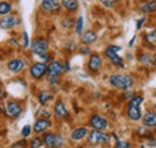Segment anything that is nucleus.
Here are the masks:
<instances>
[{
  "label": "nucleus",
  "mask_w": 156,
  "mask_h": 148,
  "mask_svg": "<svg viewBox=\"0 0 156 148\" xmlns=\"http://www.w3.org/2000/svg\"><path fill=\"white\" fill-rule=\"evenodd\" d=\"M109 82L115 88H119V89H129L132 86L133 80L129 75H113V76L109 77Z\"/></svg>",
  "instance_id": "1"
},
{
  "label": "nucleus",
  "mask_w": 156,
  "mask_h": 148,
  "mask_svg": "<svg viewBox=\"0 0 156 148\" xmlns=\"http://www.w3.org/2000/svg\"><path fill=\"white\" fill-rule=\"evenodd\" d=\"M143 102V96H135L131 101H130V105H129V109H127V116L130 119L132 120H138L140 119V110H139V106L140 104Z\"/></svg>",
  "instance_id": "2"
},
{
  "label": "nucleus",
  "mask_w": 156,
  "mask_h": 148,
  "mask_svg": "<svg viewBox=\"0 0 156 148\" xmlns=\"http://www.w3.org/2000/svg\"><path fill=\"white\" fill-rule=\"evenodd\" d=\"M121 50V47H118V46H109L106 48L105 51V54L106 57L111 60L112 64L120 66V68H124V63H122V59L118 56V52Z\"/></svg>",
  "instance_id": "3"
},
{
  "label": "nucleus",
  "mask_w": 156,
  "mask_h": 148,
  "mask_svg": "<svg viewBox=\"0 0 156 148\" xmlns=\"http://www.w3.org/2000/svg\"><path fill=\"white\" fill-rule=\"evenodd\" d=\"M47 48H48V42H47V40H44L42 37L35 39L31 43V52L34 54H37V56L44 54Z\"/></svg>",
  "instance_id": "4"
},
{
  "label": "nucleus",
  "mask_w": 156,
  "mask_h": 148,
  "mask_svg": "<svg viewBox=\"0 0 156 148\" xmlns=\"http://www.w3.org/2000/svg\"><path fill=\"white\" fill-rule=\"evenodd\" d=\"M109 141V136L103 134L102 131L94 130L89 134V142L91 145H100V143H106Z\"/></svg>",
  "instance_id": "5"
},
{
  "label": "nucleus",
  "mask_w": 156,
  "mask_h": 148,
  "mask_svg": "<svg viewBox=\"0 0 156 148\" xmlns=\"http://www.w3.org/2000/svg\"><path fill=\"white\" fill-rule=\"evenodd\" d=\"M47 72H48V66L46 64H43V63H35L30 68V74L36 80L42 78Z\"/></svg>",
  "instance_id": "6"
},
{
  "label": "nucleus",
  "mask_w": 156,
  "mask_h": 148,
  "mask_svg": "<svg viewBox=\"0 0 156 148\" xmlns=\"http://www.w3.org/2000/svg\"><path fill=\"white\" fill-rule=\"evenodd\" d=\"M90 124L91 127L95 130H98V131H102V130L107 129V120L102 117V116H98V114H94L90 119Z\"/></svg>",
  "instance_id": "7"
},
{
  "label": "nucleus",
  "mask_w": 156,
  "mask_h": 148,
  "mask_svg": "<svg viewBox=\"0 0 156 148\" xmlns=\"http://www.w3.org/2000/svg\"><path fill=\"white\" fill-rule=\"evenodd\" d=\"M6 112H7V114H9L10 117L16 118V117H18L20 114L22 107H20V105L17 101H11V102H9L7 106H6Z\"/></svg>",
  "instance_id": "8"
},
{
  "label": "nucleus",
  "mask_w": 156,
  "mask_h": 148,
  "mask_svg": "<svg viewBox=\"0 0 156 148\" xmlns=\"http://www.w3.org/2000/svg\"><path fill=\"white\" fill-rule=\"evenodd\" d=\"M102 66V59L98 54H93L90 56V59H89V63H88V68L94 71V72H98V70L101 69Z\"/></svg>",
  "instance_id": "9"
},
{
  "label": "nucleus",
  "mask_w": 156,
  "mask_h": 148,
  "mask_svg": "<svg viewBox=\"0 0 156 148\" xmlns=\"http://www.w3.org/2000/svg\"><path fill=\"white\" fill-rule=\"evenodd\" d=\"M51 122L48 120V119H46V118H41V119H37V122L35 123V125H34V131L36 132V134H41V132H44L47 129H49L51 128Z\"/></svg>",
  "instance_id": "10"
},
{
  "label": "nucleus",
  "mask_w": 156,
  "mask_h": 148,
  "mask_svg": "<svg viewBox=\"0 0 156 148\" xmlns=\"http://www.w3.org/2000/svg\"><path fill=\"white\" fill-rule=\"evenodd\" d=\"M143 124L148 128H154L156 127V113L155 112H147L143 117Z\"/></svg>",
  "instance_id": "11"
},
{
  "label": "nucleus",
  "mask_w": 156,
  "mask_h": 148,
  "mask_svg": "<svg viewBox=\"0 0 156 148\" xmlns=\"http://www.w3.org/2000/svg\"><path fill=\"white\" fill-rule=\"evenodd\" d=\"M42 7L46 11L53 12V11H58L60 4L58 0H42Z\"/></svg>",
  "instance_id": "12"
},
{
  "label": "nucleus",
  "mask_w": 156,
  "mask_h": 148,
  "mask_svg": "<svg viewBox=\"0 0 156 148\" xmlns=\"http://www.w3.org/2000/svg\"><path fill=\"white\" fill-rule=\"evenodd\" d=\"M64 66L59 63V61H52L48 66V75H52V76H58L59 74H61L64 71Z\"/></svg>",
  "instance_id": "13"
},
{
  "label": "nucleus",
  "mask_w": 156,
  "mask_h": 148,
  "mask_svg": "<svg viewBox=\"0 0 156 148\" xmlns=\"http://www.w3.org/2000/svg\"><path fill=\"white\" fill-rule=\"evenodd\" d=\"M42 139H43V143L46 146H48V147L51 148L57 147V134L47 132V134H44V136Z\"/></svg>",
  "instance_id": "14"
},
{
  "label": "nucleus",
  "mask_w": 156,
  "mask_h": 148,
  "mask_svg": "<svg viewBox=\"0 0 156 148\" xmlns=\"http://www.w3.org/2000/svg\"><path fill=\"white\" fill-rule=\"evenodd\" d=\"M23 66H24V64H23V61H22L20 59H12V60L7 64L9 70L12 71V72H20V70L23 69Z\"/></svg>",
  "instance_id": "15"
},
{
  "label": "nucleus",
  "mask_w": 156,
  "mask_h": 148,
  "mask_svg": "<svg viewBox=\"0 0 156 148\" xmlns=\"http://www.w3.org/2000/svg\"><path fill=\"white\" fill-rule=\"evenodd\" d=\"M15 24H16V18L11 17V16H5L0 20V28H2V29H10Z\"/></svg>",
  "instance_id": "16"
},
{
  "label": "nucleus",
  "mask_w": 156,
  "mask_h": 148,
  "mask_svg": "<svg viewBox=\"0 0 156 148\" xmlns=\"http://www.w3.org/2000/svg\"><path fill=\"white\" fill-rule=\"evenodd\" d=\"M98 39V35L93 30H88L82 35V42L83 43H93Z\"/></svg>",
  "instance_id": "17"
},
{
  "label": "nucleus",
  "mask_w": 156,
  "mask_h": 148,
  "mask_svg": "<svg viewBox=\"0 0 156 148\" xmlns=\"http://www.w3.org/2000/svg\"><path fill=\"white\" fill-rule=\"evenodd\" d=\"M54 112H55V114L58 117H67V114H69V112H67V110H66V107H65V105H64L62 101H58L55 104Z\"/></svg>",
  "instance_id": "18"
},
{
  "label": "nucleus",
  "mask_w": 156,
  "mask_h": 148,
  "mask_svg": "<svg viewBox=\"0 0 156 148\" xmlns=\"http://www.w3.org/2000/svg\"><path fill=\"white\" fill-rule=\"evenodd\" d=\"M87 134H88L87 129L83 128V127H80V128H77V129H75L72 131L71 137H72V140H75V141H79V140H82Z\"/></svg>",
  "instance_id": "19"
},
{
  "label": "nucleus",
  "mask_w": 156,
  "mask_h": 148,
  "mask_svg": "<svg viewBox=\"0 0 156 148\" xmlns=\"http://www.w3.org/2000/svg\"><path fill=\"white\" fill-rule=\"evenodd\" d=\"M61 4L69 11H75V10H77L78 7L77 0H61Z\"/></svg>",
  "instance_id": "20"
},
{
  "label": "nucleus",
  "mask_w": 156,
  "mask_h": 148,
  "mask_svg": "<svg viewBox=\"0 0 156 148\" xmlns=\"http://www.w3.org/2000/svg\"><path fill=\"white\" fill-rule=\"evenodd\" d=\"M139 61H140L142 64H144V65L153 66L155 60H154V58L150 56V54H148V53H143L142 56L139 57Z\"/></svg>",
  "instance_id": "21"
},
{
  "label": "nucleus",
  "mask_w": 156,
  "mask_h": 148,
  "mask_svg": "<svg viewBox=\"0 0 156 148\" xmlns=\"http://www.w3.org/2000/svg\"><path fill=\"white\" fill-rule=\"evenodd\" d=\"M140 11L142 12H154V11H156V0H153V1H149V2L144 4L140 7Z\"/></svg>",
  "instance_id": "22"
},
{
  "label": "nucleus",
  "mask_w": 156,
  "mask_h": 148,
  "mask_svg": "<svg viewBox=\"0 0 156 148\" xmlns=\"http://www.w3.org/2000/svg\"><path fill=\"white\" fill-rule=\"evenodd\" d=\"M145 40L150 45H156V30H151L145 34Z\"/></svg>",
  "instance_id": "23"
},
{
  "label": "nucleus",
  "mask_w": 156,
  "mask_h": 148,
  "mask_svg": "<svg viewBox=\"0 0 156 148\" xmlns=\"http://www.w3.org/2000/svg\"><path fill=\"white\" fill-rule=\"evenodd\" d=\"M11 11V5L6 1L0 2V15H6Z\"/></svg>",
  "instance_id": "24"
},
{
  "label": "nucleus",
  "mask_w": 156,
  "mask_h": 148,
  "mask_svg": "<svg viewBox=\"0 0 156 148\" xmlns=\"http://www.w3.org/2000/svg\"><path fill=\"white\" fill-rule=\"evenodd\" d=\"M51 99H52V94H51V93H48V92L40 93L39 100L41 104H46V102H47L48 100H51Z\"/></svg>",
  "instance_id": "25"
},
{
  "label": "nucleus",
  "mask_w": 156,
  "mask_h": 148,
  "mask_svg": "<svg viewBox=\"0 0 156 148\" xmlns=\"http://www.w3.org/2000/svg\"><path fill=\"white\" fill-rule=\"evenodd\" d=\"M43 145V140H41L40 137H34L30 142V147L31 148H41Z\"/></svg>",
  "instance_id": "26"
},
{
  "label": "nucleus",
  "mask_w": 156,
  "mask_h": 148,
  "mask_svg": "<svg viewBox=\"0 0 156 148\" xmlns=\"http://www.w3.org/2000/svg\"><path fill=\"white\" fill-rule=\"evenodd\" d=\"M102 5H105L106 7H112L117 4V0H98Z\"/></svg>",
  "instance_id": "27"
},
{
  "label": "nucleus",
  "mask_w": 156,
  "mask_h": 148,
  "mask_svg": "<svg viewBox=\"0 0 156 148\" xmlns=\"http://www.w3.org/2000/svg\"><path fill=\"white\" fill-rule=\"evenodd\" d=\"M82 29H83V17H79L77 19V24H76V33L80 34L82 33Z\"/></svg>",
  "instance_id": "28"
},
{
  "label": "nucleus",
  "mask_w": 156,
  "mask_h": 148,
  "mask_svg": "<svg viewBox=\"0 0 156 148\" xmlns=\"http://www.w3.org/2000/svg\"><path fill=\"white\" fill-rule=\"evenodd\" d=\"M138 132H139L140 135L145 136V137H150V136H151V132L148 129H145V128H138Z\"/></svg>",
  "instance_id": "29"
},
{
  "label": "nucleus",
  "mask_w": 156,
  "mask_h": 148,
  "mask_svg": "<svg viewBox=\"0 0 156 148\" xmlns=\"http://www.w3.org/2000/svg\"><path fill=\"white\" fill-rule=\"evenodd\" d=\"M117 148H130V143L120 141L119 139H117Z\"/></svg>",
  "instance_id": "30"
},
{
  "label": "nucleus",
  "mask_w": 156,
  "mask_h": 148,
  "mask_svg": "<svg viewBox=\"0 0 156 148\" xmlns=\"http://www.w3.org/2000/svg\"><path fill=\"white\" fill-rule=\"evenodd\" d=\"M30 125H25L23 129H22V136L23 137H28L30 135Z\"/></svg>",
  "instance_id": "31"
},
{
  "label": "nucleus",
  "mask_w": 156,
  "mask_h": 148,
  "mask_svg": "<svg viewBox=\"0 0 156 148\" xmlns=\"http://www.w3.org/2000/svg\"><path fill=\"white\" fill-rule=\"evenodd\" d=\"M25 146H27V141H25V140H22L20 142L15 143V145L12 146V148H25Z\"/></svg>",
  "instance_id": "32"
},
{
  "label": "nucleus",
  "mask_w": 156,
  "mask_h": 148,
  "mask_svg": "<svg viewBox=\"0 0 156 148\" xmlns=\"http://www.w3.org/2000/svg\"><path fill=\"white\" fill-rule=\"evenodd\" d=\"M47 80H48V82H49V83H57V82H58V76H52V75H48Z\"/></svg>",
  "instance_id": "33"
},
{
  "label": "nucleus",
  "mask_w": 156,
  "mask_h": 148,
  "mask_svg": "<svg viewBox=\"0 0 156 148\" xmlns=\"http://www.w3.org/2000/svg\"><path fill=\"white\" fill-rule=\"evenodd\" d=\"M23 39H24V47H28L29 46V37H28V33L27 31H24L23 33Z\"/></svg>",
  "instance_id": "34"
},
{
  "label": "nucleus",
  "mask_w": 156,
  "mask_h": 148,
  "mask_svg": "<svg viewBox=\"0 0 156 148\" xmlns=\"http://www.w3.org/2000/svg\"><path fill=\"white\" fill-rule=\"evenodd\" d=\"M144 20H145L144 17H142L140 19H138V20H137V30H139V29H140V27H142V24H143V22H144Z\"/></svg>",
  "instance_id": "35"
},
{
  "label": "nucleus",
  "mask_w": 156,
  "mask_h": 148,
  "mask_svg": "<svg viewBox=\"0 0 156 148\" xmlns=\"http://www.w3.org/2000/svg\"><path fill=\"white\" fill-rule=\"evenodd\" d=\"M80 52L83 54H88L90 52V48H88V47H80Z\"/></svg>",
  "instance_id": "36"
},
{
  "label": "nucleus",
  "mask_w": 156,
  "mask_h": 148,
  "mask_svg": "<svg viewBox=\"0 0 156 148\" xmlns=\"http://www.w3.org/2000/svg\"><path fill=\"white\" fill-rule=\"evenodd\" d=\"M124 98H126V99H129V100H132V99H133V94H132V93H125V94H124Z\"/></svg>",
  "instance_id": "37"
},
{
  "label": "nucleus",
  "mask_w": 156,
  "mask_h": 148,
  "mask_svg": "<svg viewBox=\"0 0 156 148\" xmlns=\"http://www.w3.org/2000/svg\"><path fill=\"white\" fill-rule=\"evenodd\" d=\"M135 40H136V36L132 37V40L129 42V47H132V46H133V42H135Z\"/></svg>",
  "instance_id": "38"
},
{
  "label": "nucleus",
  "mask_w": 156,
  "mask_h": 148,
  "mask_svg": "<svg viewBox=\"0 0 156 148\" xmlns=\"http://www.w3.org/2000/svg\"><path fill=\"white\" fill-rule=\"evenodd\" d=\"M149 146H156L155 140H150V141H149Z\"/></svg>",
  "instance_id": "39"
},
{
  "label": "nucleus",
  "mask_w": 156,
  "mask_h": 148,
  "mask_svg": "<svg viewBox=\"0 0 156 148\" xmlns=\"http://www.w3.org/2000/svg\"><path fill=\"white\" fill-rule=\"evenodd\" d=\"M65 70H66V71H69V70H70V64H69V61H66V66H65Z\"/></svg>",
  "instance_id": "40"
},
{
  "label": "nucleus",
  "mask_w": 156,
  "mask_h": 148,
  "mask_svg": "<svg viewBox=\"0 0 156 148\" xmlns=\"http://www.w3.org/2000/svg\"><path fill=\"white\" fill-rule=\"evenodd\" d=\"M2 96H4V92H2V89H1V88H0V99H1V98H2Z\"/></svg>",
  "instance_id": "41"
},
{
  "label": "nucleus",
  "mask_w": 156,
  "mask_h": 148,
  "mask_svg": "<svg viewBox=\"0 0 156 148\" xmlns=\"http://www.w3.org/2000/svg\"><path fill=\"white\" fill-rule=\"evenodd\" d=\"M154 60H155V63H156V52H155V56H154Z\"/></svg>",
  "instance_id": "42"
},
{
  "label": "nucleus",
  "mask_w": 156,
  "mask_h": 148,
  "mask_svg": "<svg viewBox=\"0 0 156 148\" xmlns=\"http://www.w3.org/2000/svg\"><path fill=\"white\" fill-rule=\"evenodd\" d=\"M155 132H156V130H155Z\"/></svg>",
  "instance_id": "43"
}]
</instances>
